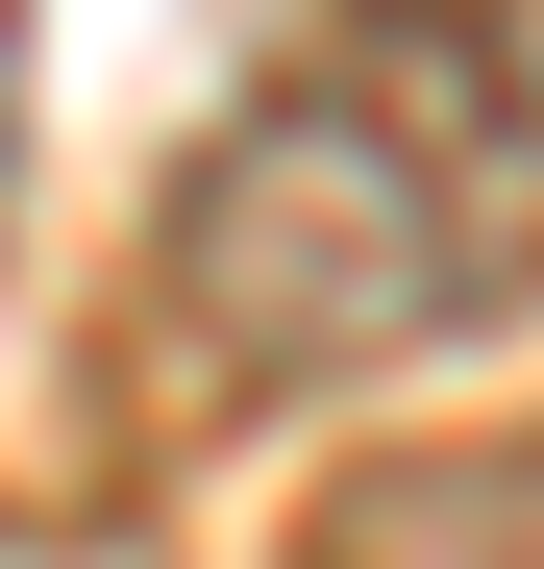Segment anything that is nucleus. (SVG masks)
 <instances>
[{
  "mask_svg": "<svg viewBox=\"0 0 544 569\" xmlns=\"http://www.w3.org/2000/svg\"><path fill=\"white\" fill-rule=\"evenodd\" d=\"M149 298H173L199 371L298 397V371H396V347H445V322H495L520 248L471 223V173L396 124V74L322 26L272 100L199 124V173H173V223H149Z\"/></svg>",
  "mask_w": 544,
  "mask_h": 569,
  "instance_id": "1",
  "label": "nucleus"
},
{
  "mask_svg": "<svg viewBox=\"0 0 544 569\" xmlns=\"http://www.w3.org/2000/svg\"><path fill=\"white\" fill-rule=\"evenodd\" d=\"M346 50L396 74V124L471 173V223L520 248V298H544V0H346Z\"/></svg>",
  "mask_w": 544,
  "mask_h": 569,
  "instance_id": "2",
  "label": "nucleus"
},
{
  "mask_svg": "<svg viewBox=\"0 0 544 569\" xmlns=\"http://www.w3.org/2000/svg\"><path fill=\"white\" fill-rule=\"evenodd\" d=\"M322 569H544V421L346 470V496H322Z\"/></svg>",
  "mask_w": 544,
  "mask_h": 569,
  "instance_id": "3",
  "label": "nucleus"
},
{
  "mask_svg": "<svg viewBox=\"0 0 544 569\" xmlns=\"http://www.w3.org/2000/svg\"><path fill=\"white\" fill-rule=\"evenodd\" d=\"M0 173H26V26H0Z\"/></svg>",
  "mask_w": 544,
  "mask_h": 569,
  "instance_id": "4",
  "label": "nucleus"
}]
</instances>
